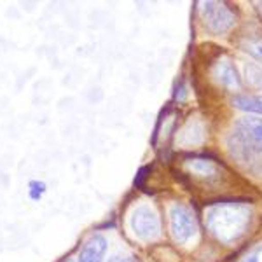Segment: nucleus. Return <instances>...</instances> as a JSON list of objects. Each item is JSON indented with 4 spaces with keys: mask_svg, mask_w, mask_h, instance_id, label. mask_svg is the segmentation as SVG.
Segmentation results:
<instances>
[{
    "mask_svg": "<svg viewBox=\"0 0 262 262\" xmlns=\"http://www.w3.org/2000/svg\"><path fill=\"white\" fill-rule=\"evenodd\" d=\"M236 133L243 138L253 150L262 152V117L247 116L236 122Z\"/></svg>",
    "mask_w": 262,
    "mask_h": 262,
    "instance_id": "obj_6",
    "label": "nucleus"
},
{
    "mask_svg": "<svg viewBox=\"0 0 262 262\" xmlns=\"http://www.w3.org/2000/svg\"><path fill=\"white\" fill-rule=\"evenodd\" d=\"M131 229L143 242L156 239L159 236V232H161V224H159L158 213L150 206H138L131 213Z\"/></svg>",
    "mask_w": 262,
    "mask_h": 262,
    "instance_id": "obj_5",
    "label": "nucleus"
},
{
    "mask_svg": "<svg viewBox=\"0 0 262 262\" xmlns=\"http://www.w3.org/2000/svg\"><path fill=\"white\" fill-rule=\"evenodd\" d=\"M180 170L189 180L205 185H215L226 173V168L212 158H184L180 161Z\"/></svg>",
    "mask_w": 262,
    "mask_h": 262,
    "instance_id": "obj_2",
    "label": "nucleus"
},
{
    "mask_svg": "<svg viewBox=\"0 0 262 262\" xmlns=\"http://www.w3.org/2000/svg\"><path fill=\"white\" fill-rule=\"evenodd\" d=\"M46 191V185L44 182H37V180H32L30 184H28V194H30V198L33 201L40 200L42 192Z\"/></svg>",
    "mask_w": 262,
    "mask_h": 262,
    "instance_id": "obj_11",
    "label": "nucleus"
},
{
    "mask_svg": "<svg viewBox=\"0 0 262 262\" xmlns=\"http://www.w3.org/2000/svg\"><path fill=\"white\" fill-rule=\"evenodd\" d=\"M232 103H234V107H238L239 111L262 116V100L259 98H253V96H236V98L232 100Z\"/></svg>",
    "mask_w": 262,
    "mask_h": 262,
    "instance_id": "obj_9",
    "label": "nucleus"
},
{
    "mask_svg": "<svg viewBox=\"0 0 262 262\" xmlns=\"http://www.w3.org/2000/svg\"><path fill=\"white\" fill-rule=\"evenodd\" d=\"M242 262H262V245L252 248V250L242 259Z\"/></svg>",
    "mask_w": 262,
    "mask_h": 262,
    "instance_id": "obj_12",
    "label": "nucleus"
},
{
    "mask_svg": "<svg viewBox=\"0 0 262 262\" xmlns=\"http://www.w3.org/2000/svg\"><path fill=\"white\" fill-rule=\"evenodd\" d=\"M108 262H138V260L129 255H114Z\"/></svg>",
    "mask_w": 262,
    "mask_h": 262,
    "instance_id": "obj_13",
    "label": "nucleus"
},
{
    "mask_svg": "<svg viewBox=\"0 0 262 262\" xmlns=\"http://www.w3.org/2000/svg\"><path fill=\"white\" fill-rule=\"evenodd\" d=\"M206 229L217 242L232 245L248 231L252 222V210L239 203H222L212 206L205 215Z\"/></svg>",
    "mask_w": 262,
    "mask_h": 262,
    "instance_id": "obj_1",
    "label": "nucleus"
},
{
    "mask_svg": "<svg viewBox=\"0 0 262 262\" xmlns=\"http://www.w3.org/2000/svg\"><path fill=\"white\" fill-rule=\"evenodd\" d=\"M242 48L247 51L252 58H255L257 61L262 63V35H250V37H247V39H243Z\"/></svg>",
    "mask_w": 262,
    "mask_h": 262,
    "instance_id": "obj_10",
    "label": "nucleus"
},
{
    "mask_svg": "<svg viewBox=\"0 0 262 262\" xmlns=\"http://www.w3.org/2000/svg\"><path fill=\"white\" fill-rule=\"evenodd\" d=\"M213 74H215V79H217L222 86L229 88V90H238V88L242 86L238 70H236V67L232 65L229 60L219 61L213 70Z\"/></svg>",
    "mask_w": 262,
    "mask_h": 262,
    "instance_id": "obj_8",
    "label": "nucleus"
},
{
    "mask_svg": "<svg viewBox=\"0 0 262 262\" xmlns=\"http://www.w3.org/2000/svg\"><path fill=\"white\" fill-rule=\"evenodd\" d=\"M200 11L205 27L212 33H217V35L229 32L236 21L234 12L224 2H203L200 6Z\"/></svg>",
    "mask_w": 262,
    "mask_h": 262,
    "instance_id": "obj_3",
    "label": "nucleus"
},
{
    "mask_svg": "<svg viewBox=\"0 0 262 262\" xmlns=\"http://www.w3.org/2000/svg\"><path fill=\"white\" fill-rule=\"evenodd\" d=\"M170 231L177 243H185L198 232V224L191 208L185 205H173L170 208Z\"/></svg>",
    "mask_w": 262,
    "mask_h": 262,
    "instance_id": "obj_4",
    "label": "nucleus"
},
{
    "mask_svg": "<svg viewBox=\"0 0 262 262\" xmlns=\"http://www.w3.org/2000/svg\"><path fill=\"white\" fill-rule=\"evenodd\" d=\"M107 239L103 236H93L79 253V262H101L107 253Z\"/></svg>",
    "mask_w": 262,
    "mask_h": 262,
    "instance_id": "obj_7",
    "label": "nucleus"
},
{
    "mask_svg": "<svg viewBox=\"0 0 262 262\" xmlns=\"http://www.w3.org/2000/svg\"><path fill=\"white\" fill-rule=\"evenodd\" d=\"M255 9L259 11V14H260V18H262V2H255Z\"/></svg>",
    "mask_w": 262,
    "mask_h": 262,
    "instance_id": "obj_14",
    "label": "nucleus"
}]
</instances>
